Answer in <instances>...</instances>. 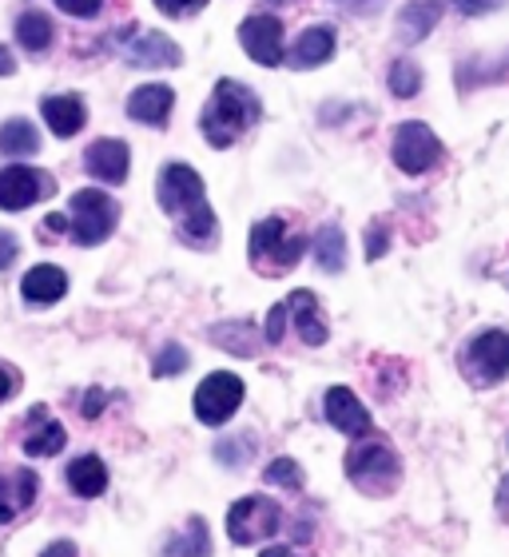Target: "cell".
Returning <instances> with one entry per match:
<instances>
[{
    "label": "cell",
    "instance_id": "1",
    "mask_svg": "<svg viewBox=\"0 0 509 557\" xmlns=\"http://www.w3.org/2000/svg\"><path fill=\"white\" fill-rule=\"evenodd\" d=\"M156 199L160 208L179 223V239L191 247H211L215 244V211L208 203L203 180L196 168L187 163H167L156 184Z\"/></svg>",
    "mask_w": 509,
    "mask_h": 557
},
{
    "label": "cell",
    "instance_id": "2",
    "mask_svg": "<svg viewBox=\"0 0 509 557\" xmlns=\"http://www.w3.org/2000/svg\"><path fill=\"white\" fill-rule=\"evenodd\" d=\"M254 120H259V96L239 81H220L199 116V128L211 148H232L247 128H254Z\"/></svg>",
    "mask_w": 509,
    "mask_h": 557
},
{
    "label": "cell",
    "instance_id": "3",
    "mask_svg": "<svg viewBox=\"0 0 509 557\" xmlns=\"http://www.w3.org/2000/svg\"><path fill=\"white\" fill-rule=\"evenodd\" d=\"M247 251H251V268H259L263 275H283V271H295V263L307 251V239L299 232H290L287 220L271 215V220L251 227Z\"/></svg>",
    "mask_w": 509,
    "mask_h": 557
},
{
    "label": "cell",
    "instance_id": "4",
    "mask_svg": "<svg viewBox=\"0 0 509 557\" xmlns=\"http://www.w3.org/2000/svg\"><path fill=\"white\" fill-rule=\"evenodd\" d=\"M347 478L362 494H394L402 482V462L390 442H359L347 454Z\"/></svg>",
    "mask_w": 509,
    "mask_h": 557
},
{
    "label": "cell",
    "instance_id": "5",
    "mask_svg": "<svg viewBox=\"0 0 509 557\" xmlns=\"http://www.w3.org/2000/svg\"><path fill=\"white\" fill-rule=\"evenodd\" d=\"M116 220H120V203L108 196V191L84 187V191L72 196V220H69L72 244H80V247L104 244L108 235L116 232Z\"/></svg>",
    "mask_w": 509,
    "mask_h": 557
},
{
    "label": "cell",
    "instance_id": "6",
    "mask_svg": "<svg viewBox=\"0 0 509 557\" xmlns=\"http://www.w3.org/2000/svg\"><path fill=\"white\" fill-rule=\"evenodd\" d=\"M283 530V510H278L275 498L266 494H251V498H239L227 510V537L235 546H254V542H266Z\"/></svg>",
    "mask_w": 509,
    "mask_h": 557
},
{
    "label": "cell",
    "instance_id": "7",
    "mask_svg": "<svg viewBox=\"0 0 509 557\" xmlns=\"http://www.w3.org/2000/svg\"><path fill=\"white\" fill-rule=\"evenodd\" d=\"M462 374L474 386H498L509 374V331H482L465 343Z\"/></svg>",
    "mask_w": 509,
    "mask_h": 557
},
{
    "label": "cell",
    "instance_id": "8",
    "mask_svg": "<svg viewBox=\"0 0 509 557\" xmlns=\"http://www.w3.org/2000/svg\"><path fill=\"white\" fill-rule=\"evenodd\" d=\"M244 407V379L232 371L208 374L196 391V418L203 426H223L235 410Z\"/></svg>",
    "mask_w": 509,
    "mask_h": 557
},
{
    "label": "cell",
    "instance_id": "9",
    "mask_svg": "<svg viewBox=\"0 0 509 557\" xmlns=\"http://www.w3.org/2000/svg\"><path fill=\"white\" fill-rule=\"evenodd\" d=\"M390 156L406 175H426L430 168H438V163H442V139L434 136L426 124L406 120L402 128L394 132Z\"/></svg>",
    "mask_w": 509,
    "mask_h": 557
},
{
    "label": "cell",
    "instance_id": "10",
    "mask_svg": "<svg viewBox=\"0 0 509 557\" xmlns=\"http://www.w3.org/2000/svg\"><path fill=\"white\" fill-rule=\"evenodd\" d=\"M57 191V180L40 168H24V163H9L0 172V211H24L48 199Z\"/></svg>",
    "mask_w": 509,
    "mask_h": 557
},
{
    "label": "cell",
    "instance_id": "11",
    "mask_svg": "<svg viewBox=\"0 0 509 557\" xmlns=\"http://www.w3.org/2000/svg\"><path fill=\"white\" fill-rule=\"evenodd\" d=\"M120 48L136 69H179V60H184L175 40H167L163 33H148V28H132Z\"/></svg>",
    "mask_w": 509,
    "mask_h": 557
},
{
    "label": "cell",
    "instance_id": "12",
    "mask_svg": "<svg viewBox=\"0 0 509 557\" xmlns=\"http://www.w3.org/2000/svg\"><path fill=\"white\" fill-rule=\"evenodd\" d=\"M239 45L244 52L254 60V64H263V69H278L283 64V24L275 16H247L244 28H239Z\"/></svg>",
    "mask_w": 509,
    "mask_h": 557
},
{
    "label": "cell",
    "instance_id": "13",
    "mask_svg": "<svg viewBox=\"0 0 509 557\" xmlns=\"http://www.w3.org/2000/svg\"><path fill=\"white\" fill-rule=\"evenodd\" d=\"M127 163H132V151H127L124 139H96V144H88V151H84V168H88V175H96L100 184H124Z\"/></svg>",
    "mask_w": 509,
    "mask_h": 557
},
{
    "label": "cell",
    "instance_id": "14",
    "mask_svg": "<svg viewBox=\"0 0 509 557\" xmlns=\"http://www.w3.org/2000/svg\"><path fill=\"white\" fill-rule=\"evenodd\" d=\"M326 422L343 430V434H350V438H367L371 434V410L362 407L347 386H331L326 391Z\"/></svg>",
    "mask_w": 509,
    "mask_h": 557
},
{
    "label": "cell",
    "instance_id": "15",
    "mask_svg": "<svg viewBox=\"0 0 509 557\" xmlns=\"http://www.w3.org/2000/svg\"><path fill=\"white\" fill-rule=\"evenodd\" d=\"M64 442H69V434H64V426L45 407L28 410V426H24V442H21L28 458H52V454L64 450Z\"/></svg>",
    "mask_w": 509,
    "mask_h": 557
},
{
    "label": "cell",
    "instance_id": "16",
    "mask_svg": "<svg viewBox=\"0 0 509 557\" xmlns=\"http://www.w3.org/2000/svg\"><path fill=\"white\" fill-rule=\"evenodd\" d=\"M331 57H335V28H331V24H311V28L295 40V48L283 57V64L307 72V69H319V64H326Z\"/></svg>",
    "mask_w": 509,
    "mask_h": 557
},
{
    "label": "cell",
    "instance_id": "17",
    "mask_svg": "<svg viewBox=\"0 0 509 557\" xmlns=\"http://www.w3.org/2000/svg\"><path fill=\"white\" fill-rule=\"evenodd\" d=\"M283 311H287V323H295V331H299V338L307 343V347H323L326 323H323V311H319V299H314L311 290H295V295H287Z\"/></svg>",
    "mask_w": 509,
    "mask_h": 557
},
{
    "label": "cell",
    "instance_id": "18",
    "mask_svg": "<svg viewBox=\"0 0 509 557\" xmlns=\"http://www.w3.org/2000/svg\"><path fill=\"white\" fill-rule=\"evenodd\" d=\"M175 108V92L167 84H144L136 92L127 96V116L136 120V124H151V128H160L167 124Z\"/></svg>",
    "mask_w": 509,
    "mask_h": 557
},
{
    "label": "cell",
    "instance_id": "19",
    "mask_svg": "<svg viewBox=\"0 0 509 557\" xmlns=\"http://www.w3.org/2000/svg\"><path fill=\"white\" fill-rule=\"evenodd\" d=\"M40 478L33 470H9L0 474V522H12L16 513H24L36 502Z\"/></svg>",
    "mask_w": 509,
    "mask_h": 557
},
{
    "label": "cell",
    "instance_id": "20",
    "mask_svg": "<svg viewBox=\"0 0 509 557\" xmlns=\"http://www.w3.org/2000/svg\"><path fill=\"white\" fill-rule=\"evenodd\" d=\"M40 116L48 120V128L57 132L60 139H69V136H76V132L84 128V120H88V108H84L80 96H72V92L45 96V100H40Z\"/></svg>",
    "mask_w": 509,
    "mask_h": 557
},
{
    "label": "cell",
    "instance_id": "21",
    "mask_svg": "<svg viewBox=\"0 0 509 557\" xmlns=\"http://www.w3.org/2000/svg\"><path fill=\"white\" fill-rule=\"evenodd\" d=\"M64 290H69V275L60 268H52V263H36L28 275H24L21 283V295L33 307H48V302H60L64 299Z\"/></svg>",
    "mask_w": 509,
    "mask_h": 557
},
{
    "label": "cell",
    "instance_id": "22",
    "mask_svg": "<svg viewBox=\"0 0 509 557\" xmlns=\"http://www.w3.org/2000/svg\"><path fill=\"white\" fill-rule=\"evenodd\" d=\"M442 12H446L442 0H414V4H406V9L398 12V36H402L406 45H410V40H422L426 33H434V24L442 21Z\"/></svg>",
    "mask_w": 509,
    "mask_h": 557
},
{
    "label": "cell",
    "instance_id": "23",
    "mask_svg": "<svg viewBox=\"0 0 509 557\" xmlns=\"http://www.w3.org/2000/svg\"><path fill=\"white\" fill-rule=\"evenodd\" d=\"M69 486H72V494H80V498H100V494L108 490L104 458H96V454L76 458V462L69 466Z\"/></svg>",
    "mask_w": 509,
    "mask_h": 557
},
{
    "label": "cell",
    "instance_id": "24",
    "mask_svg": "<svg viewBox=\"0 0 509 557\" xmlns=\"http://www.w3.org/2000/svg\"><path fill=\"white\" fill-rule=\"evenodd\" d=\"M314 263H319L326 275H338V271L347 268V235H343L338 223L319 227V235H314Z\"/></svg>",
    "mask_w": 509,
    "mask_h": 557
},
{
    "label": "cell",
    "instance_id": "25",
    "mask_svg": "<svg viewBox=\"0 0 509 557\" xmlns=\"http://www.w3.org/2000/svg\"><path fill=\"white\" fill-rule=\"evenodd\" d=\"M0 151L12 156V160L36 156V151H40V132L33 128V120H9V124L0 128Z\"/></svg>",
    "mask_w": 509,
    "mask_h": 557
},
{
    "label": "cell",
    "instance_id": "26",
    "mask_svg": "<svg viewBox=\"0 0 509 557\" xmlns=\"http://www.w3.org/2000/svg\"><path fill=\"white\" fill-rule=\"evenodd\" d=\"M167 557H208L211 554V534L203 518H187L184 534H175L167 546H163Z\"/></svg>",
    "mask_w": 509,
    "mask_h": 557
},
{
    "label": "cell",
    "instance_id": "27",
    "mask_svg": "<svg viewBox=\"0 0 509 557\" xmlns=\"http://www.w3.org/2000/svg\"><path fill=\"white\" fill-rule=\"evenodd\" d=\"M211 343H220L223 350H232V355H244V359H251L254 350H259L254 323H220V326H211Z\"/></svg>",
    "mask_w": 509,
    "mask_h": 557
},
{
    "label": "cell",
    "instance_id": "28",
    "mask_svg": "<svg viewBox=\"0 0 509 557\" xmlns=\"http://www.w3.org/2000/svg\"><path fill=\"white\" fill-rule=\"evenodd\" d=\"M52 36H57V28H52V21H48L45 12H24L21 21H16V40L28 52H45L52 45Z\"/></svg>",
    "mask_w": 509,
    "mask_h": 557
},
{
    "label": "cell",
    "instance_id": "29",
    "mask_svg": "<svg viewBox=\"0 0 509 557\" xmlns=\"http://www.w3.org/2000/svg\"><path fill=\"white\" fill-rule=\"evenodd\" d=\"M418 88H422V69L410 64V60H394L390 64V92L398 96V100H410Z\"/></svg>",
    "mask_w": 509,
    "mask_h": 557
},
{
    "label": "cell",
    "instance_id": "30",
    "mask_svg": "<svg viewBox=\"0 0 509 557\" xmlns=\"http://www.w3.org/2000/svg\"><path fill=\"white\" fill-rule=\"evenodd\" d=\"M266 482L271 486H290V490H302V470L295 458H275V462L266 466Z\"/></svg>",
    "mask_w": 509,
    "mask_h": 557
},
{
    "label": "cell",
    "instance_id": "31",
    "mask_svg": "<svg viewBox=\"0 0 509 557\" xmlns=\"http://www.w3.org/2000/svg\"><path fill=\"white\" fill-rule=\"evenodd\" d=\"M187 367V350L184 347H163L160 355H156V367H151V371H156V379H167V374H179Z\"/></svg>",
    "mask_w": 509,
    "mask_h": 557
},
{
    "label": "cell",
    "instance_id": "32",
    "mask_svg": "<svg viewBox=\"0 0 509 557\" xmlns=\"http://www.w3.org/2000/svg\"><path fill=\"white\" fill-rule=\"evenodd\" d=\"M203 4H208V0H156V9H160L163 16H175V21H184V16H196Z\"/></svg>",
    "mask_w": 509,
    "mask_h": 557
},
{
    "label": "cell",
    "instance_id": "33",
    "mask_svg": "<svg viewBox=\"0 0 509 557\" xmlns=\"http://www.w3.org/2000/svg\"><path fill=\"white\" fill-rule=\"evenodd\" d=\"M60 12H69V16H76V21H92V16H100V9H104V0H57Z\"/></svg>",
    "mask_w": 509,
    "mask_h": 557
},
{
    "label": "cell",
    "instance_id": "34",
    "mask_svg": "<svg viewBox=\"0 0 509 557\" xmlns=\"http://www.w3.org/2000/svg\"><path fill=\"white\" fill-rule=\"evenodd\" d=\"M283 331H287V311H283V302H278V307H271V314H266V343H271V347L283 343Z\"/></svg>",
    "mask_w": 509,
    "mask_h": 557
},
{
    "label": "cell",
    "instance_id": "35",
    "mask_svg": "<svg viewBox=\"0 0 509 557\" xmlns=\"http://www.w3.org/2000/svg\"><path fill=\"white\" fill-rule=\"evenodd\" d=\"M450 4L465 16H486V12H498L506 0H450Z\"/></svg>",
    "mask_w": 509,
    "mask_h": 557
},
{
    "label": "cell",
    "instance_id": "36",
    "mask_svg": "<svg viewBox=\"0 0 509 557\" xmlns=\"http://www.w3.org/2000/svg\"><path fill=\"white\" fill-rule=\"evenodd\" d=\"M21 256V244H16V235L12 232H0V271L12 268V259Z\"/></svg>",
    "mask_w": 509,
    "mask_h": 557
},
{
    "label": "cell",
    "instance_id": "37",
    "mask_svg": "<svg viewBox=\"0 0 509 557\" xmlns=\"http://www.w3.org/2000/svg\"><path fill=\"white\" fill-rule=\"evenodd\" d=\"M16 386H21V374H12L9 367L0 362V403H4L9 395H16Z\"/></svg>",
    "mask_w": 509,
    "mask_h": 557
},
{
    "label": "cell",
    "instance_id": "38",
    "mask_svg": "<svg viewBox=\"0 0 509 557\" xmlns=\"http://www.w3.org/2000/svg\"><path fill=\"white\" fill-rule=\"evenodd\" d=\"M104 403H108L104 391H88V398H84V418H96L104 410Z\"/></svg>",
    "mask_w": 509,
    "mask_h": 557
},
{
    "label": "cell",
    "instance_id": "39",
    "mask_svg": "<svg viewBox=\"0 0 509 557\" xmlns=\"http://www.w3.org/2000/svg\"><path fill=\"white\" fill-rule=\"evenodd\" d=\"M60 232H69V215H48L45 223H40V235H60Z\"/></svg>",
    "mask_w": 509,
    "mask_h": 557
},
{
    "label": "cell",
    "instance_id": "40",
    "mask_svg": "<svg viewBox=\"0 0 509 557\" xmlns=\"http://www.w3.org/2000/svg\"><path fill=\"white\" fill-rule=\"evenodd\" d=\"M382 251H386V227H382V232L374 227V232H371V247H367V259H378Z\"/></svg>",
    "mask_w": 509,
    "mask_h": 557
},
{
    "label": "cell",
    "instance_id": "41",
    "mask_svg": "<svg viewBox=\"0 0 509 557\" xmlns=\"http://www.w3.org/2000/svg\"><path fill=\"white\" fill-rule=\"evenodd\" d=\"M40 557H80V554H76V546H72V542H52V546H48Z\"/></svg>",
    "mask_w": 509,
    "mask_h": 557
},
{
    "label": "cell",
    "instance_id": "42",
    "mask_svg": "<svg viewBox=\"0 0 509 557\" xmlns=\"http://www.w3.org/2000/svg\"><path fill=\"white\" fill-rule=\"evenodd\" d=\"M16 72V60H12V52L4 45H0V76H12Z\"/></svg>",
    "mask_w": 509,
    "mask_h": 557
},
{
    "label": "cell",
    "instance_id": "43",
    "mask_svg": "<svg viewBox=\"0 0 509 557\" xmlns=\"http://www.w3.org/2000/svg\"><path fill=\"white\" fill-rule=\"evenodd\" d=\"M498 510L509 513V474L501 478V486H498Z\"/></svg>",
    "mask_w": 509,
    "mask_h": 557
},
{
    "label": "cell",
    "instance_id": "44",
    "mask_svg": "<svg viewBox=\"0 0 509 557\" xmlns=\"http://www.w3.org/2000/svg\"><path fill=\"white\" fill-rule=\"evenodd\" d=\"M287 554H290L287 546H271V549H263V554H259V557H287Z\"/></svg>",
    "mask_w": 509,
    "mask_h": 557
},
{
    "label": "cell",
    "instance_id": "45",
    "mask_svg": "<svg viewBox=\"0 0 509 557\" xmlns=\"http://www.w3.org/2000/svg\"><path fill=\"white\" fill-rule=\"evenodd\" d=\"M271 4H295V0H271Z\"/></svg>",
    "mask_w": 509,
    "mask_h": 557
},
{
    "label": "cell",
    "instance_id": "46",
    "mask_svg": "<svg viewBox=\"0 0 509 557\" xmlns=\"http://www.w3.org/2000/svg\"><path fill=\"white\" fill-rule=\"evenodd\" d=\"M343 4H362V0H343Z\"/></svg>",
    "mask_w": 509,
    "mask_h": 557
}]
</instances>
